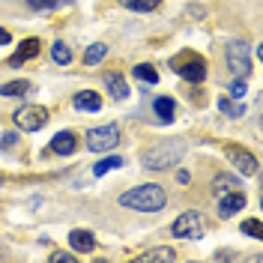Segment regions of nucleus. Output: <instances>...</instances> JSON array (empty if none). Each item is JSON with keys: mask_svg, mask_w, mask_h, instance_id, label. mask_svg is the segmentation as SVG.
Segmentation results:
<instances>
[{"mask_svg": "<svg viewBox=\"0 0 263 263\" xmlns=\"http://www.w3.org/2000/svg\"><path fill=\"white\" fill-rule=\"evenodd\" d=\"M185 156V144L182 141H162L156 147H149L144 156H141V164L147 171H167L171 164H177Z\"/></svg>", "mask_w": 263, "mask_h": 263, "instance_id": "nucleus-2", "label": "nucleus"}, {"mask_svg": "<svg viewBox=\"0 0 263 263\" xmlns=\"http://www.w3.org/2000/svg\"><path fill=\"white\" fill-rule=\"evenodd\" d=\"M164 203H167V195H164L162 185H156V182L135 185V189H129V192L120 195V206L138 210V213H159Z\"/></svg>", "mask_w": 263, "mask_h": 263, "instance_id": "nucleus-1", "label": "nucleus"}, {"mask_svg": "<svg viewBox=\"0 0 263 263\" xmlns=\"http://www.w3.org/2000/svg\"><path fill=\"white\" fill-rule=\"evenodd\" d=\"M114 167H123V159H120V156H108V159H102V162L93 167V174H96V177H105V174L114 171Z\"/></svg>", "mask_w": 263, "mask_h": 263, "instance_id": "nucleus-23", "label": "nucleus"}, {"mask_svg": "<svg viewBox=\"0 0 263 263\" xmlns=\"http://www.w3.org/2000/svg\"><path fill=\"white\" fill-rule=\"evenodd\" d=\"M105 54H108V48H105L102 42H96V45H90V48H87V54H84V63H87V66H96V63H102V60H105Z\"/></svg>", "mask_w": 263, "mask_h": 263, "instance_id": "nucleus-20", "label": "nucleus"}, {"mask_svg": "<svg viewBox=\"0 0 263 263\" xmlns=\"http://www.w3.org/2000/svg\"><path fill=\"white\" fill-rule=\"evenodd\" d=\"M224 57H228V69L236 75V78H246V75H251V57H248L246 42H239V39L228 42Z\"/></svg>", "mask_w": 263, "mask_h": 263, "instance_id": "nucleus-5", "label": "nucleus"}, {"mask_svg": "<svg viewBox=\"0 0 263 263\" xmlns=\"http://www.w3.org/2000/svg\"><path fill=\"white\" fill-rule=\"evenodd\" d=\"M141 260L144 263H159V260L171 263V260H177V251L174 248H149V251L141 254Z\"/></svg>", "mask_w": 263, "mask_h": 263, "instance_id": "nucleus-16", "label": "nucleus"}, {"mask_svg": "<svg viewBox=\"0 0 263 263\" xmlns=\"http://www.w3.org/2000/svg\"><path fill=\"white\" fill-rule=\"evenodd\" d=\"M135 78H138V81H144V84H156V81H159L156 69H153L149 63H138V66H135Z\"/></svg>", "mask_w": 263, "mask_h": 263, "instance_id": "nucleus-22", "label": "nucleus"}, {"mask_svg": "<svg viewBox=\"0 0 263 263\" xmlns=\"http://www.w3.org/2000/svg\"><path fill=\"white\" fill-rule=\"evenodd\" d=\"M114 147H120V126L117 123H105V126H96V129L87 132V149L111 153Z\"/></svg>", "mask_w": 263, "mask_h": 263, "instance_id": "nucleus-4", "label": "nucleus"}, {"mask_svg": "<svg viewBox=\"0 0 263 263\" xmlns=\"http://www.w3.org/2000/svg\"><path fill=\"white\" fill-rule=\"evenodd\" d=\"M9 39H12L9 30H3V27H0V45H9Z\"/></svg>", "mask_w": 263, "mask_h": 263, "instance_id": "nucleus-30", "label": "nucleus"}, {"mask_svg": "<svg viewBox=\"0 0 263 263\" xmlns=\"http://www.w3.org/2000/svg\"><path fill=\"white\" fill-rule=\"evenodd\" d=\"M246 93H248V84H246V78H236V81L230 84V99H246Z\"/></svg>", "mask_w": 263, "mask_h": 263, "instance_id": "nucleus-26", "label": "nucleus"}, {"mask_svg": "<svg viewBox=\"0 0 263 263\" xmlns=\"http://www.w3.org/2000/svg\"><path fill=\"white\" fill-rule=\"evenodd\" d=\"M15 126L24 132H39L45 123H48V108H42V105H24V108H18L15 111Z\"/></svg>", "mask_w": 263, "mask_h": 263, "instance_id": "nucleus-7", "label": "nucleus"}, {"mask_svg": "<svg viewBox=\"0 0 263 263\" xmlns=\"http://www.w3.org/2000/svg\"><path fill=\"white\" fill-rule=\"evenodd\" d=\"M27 6L36 9V12H48V9H57L60 0H27Z\"/></svg>", "mask_w": 263, "mask_h": 263, "instance_id": "nucleus-27", "label": "nucleus"}, {"mask_svg": "<svg viewBox=\"0 0 263 263\" xmlns=\"http://www.w3.org/2000/svg\"><path fill=\"white\" fill-rule=\"evenodd\" d=\"M105 87H108V93L114 99H129V84H126V78L120 75V72H105Z\"/></svg>", "mask_w": 263, "mask_h": 263, "instance_id": "nucleus-12", "label": "nucleus"}, {"mask_svg": "<svg viewBox=\"0 0 263 263\" xmlns=\"http://www.w3.org/2000/svg\"><path fill=\"white\" fill-rule=\"evenodd\" d=\"M75 147H78L75 132H57V135H54V141H51V149H54L57 156H72Z\"/></svg>", "mask_w": 263, "mask_h": 263, "instance_id": "nucleus-10", "label": "nucleus"}, {"mask_svg": "<svg viewBox=\"0 0 263 263\" xmlns=\"http://www.w3.org/2000/svg\"><path fill=\"white\" fill-rule=\"evenodd\" d=\"M51 57H54V63H60V66L72 63V51H69L66 42H54V45H51Z\"/></svg>", "mask_w": 263, "mask_h": 263, "instance_id": "nucleus-19", "label": "nucleus"}, {"mask_svg": "<svg viewBox=\"0 0 263 263\" xmlns=\"http://www.w3.org/2000/svg\"><path fill=\"white\" fill-rule=\"evenodd\" d=\"M242 233H246V236H254V239H260L263 236L260 218H248V221H242Z\"/></svg>", "mask_w": 263, "mask_h": 263, "instance_id": "nucleus-25", "label": "nucleus"}, {"mask_svg": "<svg viewBox=\"0 0 263 263\" xmlns=\"http://www.w3.org/2000/svg\"><path fill=\"white\" fill-rule=\"evenodd\" d=\"M123 3V9H129V12H153L162 0H120Z\"/></svg>", "mask_w": 263, "mask_h": 263, "instance_id": "nucleus-17", "label": "nucleus"}, {"mask_svg": "<svg viewBox=\"0 0 263 263\" xmlns=\"http://www.w3.org/2000/svg\"><path fill=\"white\" fill-rule=\"evenodd\" d=\"M27 90H30V84L27 81H9V84L0 87V96H24Z\"/></svg>", "mask_w": 263, "mask_h": 263, "instance_id": "nucleus-24", "label": "nucleus"}, {"mask_svg": "<svg viewBox=\"0 0 263 263\" xmlns=\"http://www.w3.org/2000/svg\"><path fill=\"white\" fill-rule=\"evenodd\" d=\"M233 189H239V180H236V177H215L213 180L215 195H224V192H233Z\"/></svg>", "mask_w": 263, "mask_h": 263, "instance_id": "nucleus-21", "label": "nucleus"}, {"mask_svg": "<svg viewBox=\"0 0 263 263\" xmlns=\"http://www.w3.org/2000/svg\"><path fill=\"white\" fill-rule=\"evenodd\" d=\"M224 156H228L230 164H233L236 171H242L246 177H254V174H257V167H260V164H257V159H254L248 149L233 147V144H228V147H224Z\"/></svg>", "mask_w": 263, "mask_h": 263, "instance_id": "nucleus-8", "label": "nucleus"}, {"mask_svg": "<svg viewBox=\"0 0 263 263\" xmlns=\"http://www.w3.org/2000/svg\"><path fill=\"white\" fill-rule=\"evenodd\" d=\"M177 180H180V182H182V185H185V182L192 180V177H189V174H185V171H180V174H177Z\"/></svg>", "mask_w": 263, "mask_h": 263, "instance_id": "nucleus-31", "label": "nucleus"}, {"mask_svg": "<svg viewBox=\"0 0 263 263\" xmlns=\"http://www.w3.org/2000/svg\"><path fill=\"white\" fill-rule=\"evenodd\" d=\"M69 246H72V251L90 254V251L96 248V236H93L90 230H72V233H69Z\"/></svg>", "mask_w": 263, "mask_h": 263, "instance_id": "nucleus-11", "label": "nucleus"}, {"mask_svg": "<svg viewBox=\"0 0 263 263\" xmlns=\"http://www.w3.org/2000/svg\"><path fill=\"white\" fill-rule=\"evenodd\" d=\"M171 233L177 236V239H200L203 236V218L200 213H182L180 218H174V224H171Z\"/></svg>", "mask_w": 263, "mask_h": 263, "instance_id": "nucleus-6", "label": "nucleus"}, {"mask_svg": "<svg viewBox=\"0 0 263 263\" xmlns=\"http://www.w3.org/2000/svg\"><path fill=\"white\" fill-rule=\"evenodd\" d=\"M39 48H42V42H39V39H24V42L18 45V54H12V57H9V66H21L24 60L36 57V54H39Z\"/></svg>", "mask_w": 263, "mask_h": 263, "instance_id": "nucleus-13", "label": "nucleus"}, {"mask_svg": "<svg viewBox=\"0 0 263 263\" xmlns=\"http://www.w3.org/2000/svg\"><path fill=\"white\" fill-rule=\"evenodd\" d=\"M153 108H156V117H159L162 123H171V120H174V111H177V105H174L171 96H156L153 99Z\"/></svg>", "mask_w": 263, "mask_h": 263, "instance_id": "nucleus-15", "label": "nucleus"}, {"mask_svg": "<svg viewBox=\"0 0 263 263\" xmlns=\"http://www.w3.org/2000/svg\"><path fill=\"white\" fill-rule=\"evenodd\" d=\"M171 69L180 75L182 81L200 84L203 78H206V60H203L200 54H195V51H185V54H180V57H174V60H171Z\"/></svg>", "mask_w": 263, "mask_h": 263, "instance_id": "nucleus-3", "label": "nucleus"}, {"mask_svg": "<svg viewBox=\"0 0 263 263\" xmlns=\"http://www.w3.org/2000/svg\"><path fill=\"white\" fill-rule=\"evenodd\" d=\"M15 144H18L15 132H3V135H0V147H15Z\"/></svg>", "mask_w": 263, "mask_h": 263, "instance_id": "nucleus-28", "label": "nucleus"}, {"mask_svg": "<svg viewBox=\"0 0 263 263\" xmlns=\"http://www.w3.org/2000/svg\"><path fill=\"white\" fill-rule=\"evenodd\" d=\"M51 260H57V263H72V260H75V254H66V251H54V254H51Z\"/></svg>", "mask_w": 263, "mask_h": 263, "instance_id": "nucleus-29", "label": "nucleus"}, {"mask_svg": "<svg viewBox=\"0 0 263 263\" xmlns=\"http://www.w3.org/2000/svg\"><path fill=\"white\" fill-rule=\"evenodd\" d=\"M215 105H218V111H221V114H228V117H242V111H246L242 105H236L230 96H218Z\"/></svg>", "mask_w": 263, "mask_h": 263, "instance_id": "nucleus-18", "label": "nucleus"}, {"mask_svg": "<svg viewBox=\"0 0 263 263\" xmlns=\"http://www.w3.org/2000/svg\"><path fill=\"white\" fill-rule=\"evenodd\" d=\"M246 206V195L239 192V189H233V192H224V195L218 197V215L221 218H230V215H236L239 210Z\"/></svg>", "mask_w": 263, "mask_h": 263, "instance_id": "nucleus-9", "label": "nucleus"}, {"mask_svg": "<svg viewBox=\"0 0 263 263\" xmlns=\"http://www.w3.org/2000/svg\"><path fill=\"white\" fill-rule=\"evenodd\" d=\"M72 102H75L78 111H90V114L102 108V99H99V93H93V90H81V93H75Z\"/></svg>", "mask_w": 263, "mask_h": 263, "instance_id": "nucleus-14", "label": "nucleus"}]
</instances>
